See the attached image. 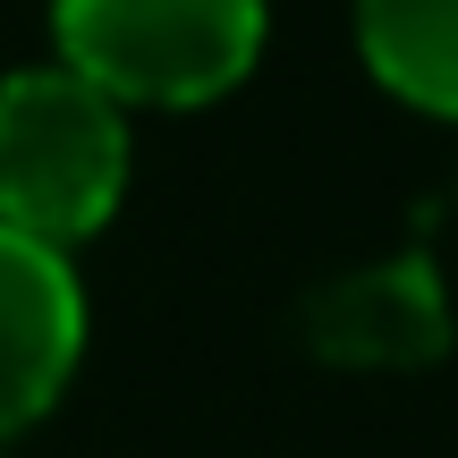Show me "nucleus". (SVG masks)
<instances>
[{
    "label": "nucleus",
    "mask_w": 458,
    "mask_h": 458,
    "mask_svg": "<svg viewBox=\"0 0 458 458\" xmlns=\"http://www.w3.org/2000/svg\"><path fill=\"white\" fill-rule=\"evenodd\" d=\"M128 196V111L77 68L0 77V221L43 246H77Z\"/></svg>",
    "instance_id": "nucleus-1"
},
{
    "label": "nucleus",
    "mask_w": 458,
    "mask_h": 458,
    "mask_svg": "<svg viewBox=\"0 0 458 458\" xmlns=\"http://www.w3.org/2000/svg\"><path fill=\"white\" fill-rule=\"evenodd\" d=\"M60 68L128 111H196L229 85L255 77L263 60V0H60L51 9Z\"/></svg>",
    "instance_id": "nucleus-2"
},
{
    "label": "nucleus",
    "mask_w": 458,
    "mask_h": 458,
    "mask_svg": "<svg viewBox=\"0 0 458 458\" xmlns=\"http://www.w3.org/2000/svg\"><path fill=\"white\" fill-rule=\"evenodd\" d=\"M85 348V297L60 246L0 221V442L51 408Z\"/></svg>",
    "instance_id": "nucleus-3"
},
{
    "label": "nucleus",
    "mask_w": 458,
    "mask_h": 458,
    "mask_svg": "<svg viewBox=\"0 0 458 458\" xmlns=\"http://www.w3.org/2000/svg\"><path fill=\"white\" fill-rule=\"evenodd\" d=\"M306 340L331 365H425L450 348V297L425 255H391L331 280L306 314Z\"/></svg>",
    "instance_id": "nucleus-4"
},
{
    "label": "nucleus",
    "mask_w": 458,
    "mask_h": 458,
    "mask_svg": "<svg viewBox=\"0 0 458 458\" xmlns=\"http://www.w3.org/2000/svg\"><path fill=\"white\" fill-rule=\"evenodd\" d=\"M357 51L382 94L458 119V0H357Z\"/></svg>",
    "instance_id": "nucleus-5"
}]
</instances>
